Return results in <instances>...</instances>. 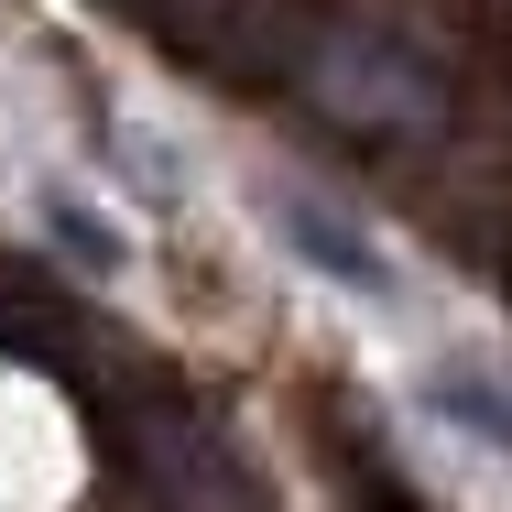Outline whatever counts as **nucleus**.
Listing matches in <instances>:
<instances>
[{
  "instance_id": "f257e3e1",
  "label": "nucleus",
  "mask_w": 512,
  "mask_h": 512,
  "mask_svg": "<svg viewBox=\"0 0 512 512\" xmlns=\"http://www.w3.org/2000/svg\"><path fill=\"white\" fill-rule=\"evenodd\" d=\"M295 88L327 131H349V142H425V131H447V109H458V66H447V44L393 11V0H349V11H327L306 44H295Z\"/></svg>"
},
{
  "instance_id": "f03ea898",
  "label": "nucleus",
  "mask_w": 512,
  "mask_h": 512,
  "mask_svg": "<svg viewBox=\"0 0 512 512\" xmlns=\"http://www.w3.org/2000/svg\"><path fill=\"white\" fill-rule=\"evenodd\" d=\"M109 425H120V458L153 491V512H273L262 480H251V458L207 425V404H186V393H120Z\"/></svg>"
},
{
  "instance_id": "7ed1b4c3",
  "label": "nucleus",
  "mask_w": 512,
  "mask_h": 512,
  "mask_svg": "<svg viewBox=\"0 0 512 512\" xmlns=\"http://www.w3.org/2000/svg\"><path fill=\"white\" fill-rule=\"evenodd\" d=\"M273 229L306 251L327 284H349V295H393V262H382V240H371V229H349L327 197H273Z\"/></svg>"
},
{
  "instance_id": "20e7f679",
  "label": "nucleus",
  "mask_w": 512,
  "mask_h": 512,
  "mask_svg": "<svg viewBox=\"0 0 512 512\" xmlns=\"http://www.w3.org/2000/svg\"><path fill=\"white\" fill-rule=\"evenodd\" d=\"M436 414L480 425V436L512 458V382H502V371H480V360H469V371H436Z\"/></svg>"
},
{
  "instance_id": "39448f33",
  "label": "nucleus",
  "mask_w": 512,
  "mask_h": 512,
  "mask_svg": "<svg viewBox=\"0 0 512 512\" xmlns=\"http://www.w3.org/2000/svg\"><path fill=\"white\" fill-rule=\"evenodd\" d=\"M55 229H66V251H88V262H120V229H109V218H88V207H55Z\"/></svg>"
}]
</instances>
